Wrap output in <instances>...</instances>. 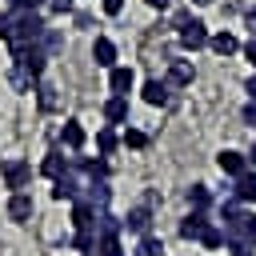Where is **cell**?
Masks as SVG:
<instances>
[{
    "instance_id": "cell-5",
    "label": "cell",
    "mask_w": 256,
    "mask_h": 256,
    "mask_svg": "<svg viewBox=\"0 0 256 256\" xmlns=\"http://www.w3.org/2000/svg\"><path fill=\"white\" fill-rule=\"evenodd\" d=\"M92 60L100 64V68H116V44L108 40V36H96V44H92Z\"/></svg>"
},
{
    "instance_id": "cell-22",
    "label": "cell",
    "mask_w": 256,
    "mask_h": 256,
    "mask_svg": "<svg viewBox=\"0 0 256 256\" xmlns=\"http://www.w3.org/2000/svg\"><path fill=\"white\" fill-rule=\"evenodd\" d=\"M120 144H124V148H144V144H148V132H140V128H124Z\"/></svg>"
},
{
    "instance_id": "cell-30",
    "label": "cell",
    "mask_w": 256,
    "mask_h": 256,
    "mask_svg": "<svg viewBox=\"0 0 256 256\" xmlns=\"http://www.w3.org/2000/svg\"><path fill=\"white\" fill-rule=\"evenodd\" d=\"M244 56H248V60H252V68H256V36L244 44Z\"/></svg>"
},
{
    "instance_id": "cell-27",
    "label": "cell",
    "mask_w": 256,
    "mask_h": 256,
    "mask_svg": "<svg viewBox=\"0 0 256 256\" xmlns=\"http://www.w3.org/2000/svg\"><path fill=\"white\" fill-rule=\"evenodd\" d=\"M40 0H8V12H36Z\"/></svg>"
},
{
    "instance_id": "cell-19",
    "label": "cell",
    "mask_w": 256,
    "mask_h": 256,
    "mask_svg": "<svg viewBox=\"0 0 256 256\" xmlns=\"http://www.w3.org/2000/svg\"><path fill=\"white\" fill-rule=\"evenodd\" d=\"M224 248H228V256H252L256 252V244H248L244 236H224Z\"/></svg>"
},
{
    "instance_id": "cell-36",
    "label": "cell",
    "mask_w": 256,
    "mask_h": 256,
    "mask_svg": "<svg viewBox=\"0 0 256 256\" xmlns=\"http://www.w3.org/2000/svg\"><path fill=\"white\" fill-rule=\"evenodd\" d=\"M192 4H212V0H192Z\"/></svg>"
},
{
    "instance_id": "cell-3",
    "label": "cell",
    "mask_w": 256,
    "mask_h": 256,
    "mask_svg": "<svg viewBox=\"0 0 256 256\" xmlns=\"http://www.w3.org/2000/svg\"><path fill=\"white\" fill-rule=\"evenodd\" d=\"M216 164H220L224 176H244V172H248V156L236 152V148H224V152L216 156Z\"/></svg>"
},
{
    "instance_id": "cell-17",
    "label": "cell",
    "mask_w": 256,
    "mask_h": 256,
    "mask_svg": "<svg viewBox=\"0 0 256 256\" xmlns=\"http://www.w3.org/2000/svg\"><path fill=\"white\" fill-rule=\"evenodd\" d=\"M204 228H208L204 212H192V216L180 224V236H184V240H200V236H204Z\"/></svg>"
},
{
    "instance_id": "cell-23",
    "label": "cell",
    "mask_w": 256,
    "mask_h": 256,
    "mask_svg": "<svg viewBox=\"0 0 256 256\" xmlns=\"http://www.w3.org/2000/svg\"><path fill=\"white\" fill-rule=\"evenodd\" d=\"M200 244H204V248H224V228L208 224V228H204V236H200Z\"/></svg>"
},
{
    "instance_id": "cell-6",
    "label": "cell",
    "mask_w": 256,
    "mask_h": 256,
    "mask_svg": "<svg viewBox=\"0 0 256 256\" xmlns=\"http://www.w3.org/2000/svg\"><path fill=\"white\" fill-rule=\"evenodd\" d=\"M132 80H136V72H132V68H124V64H116V68L108 72V88H112V96H128Z\"/></svg>"
},
{
    "instance_id": "cell-1",
    "label": "cell",
    "mask_w": 256,
    "mask_h": 256,
    "mask_svg": "<svg viewBox=\"0 0 256 256\" xmlns=\"http://www.w3.org/2000/svg\"><path fill=\"white\" fill-rule=\"evenodd\" d=\"M0 176H4V184H8L12 192H24V188H28V180H32V164L12 156V160H4V164H0Z\"/></svg>"
},
{
    "instance_id": "cell-15",
    "label": "cell",
    "mask_w": 256,
    "mask_h": 256,
    "mask_svg": "<svg viewBox=\"0 0 256 256\" xmlns=\"http://www.w3.org/2000/svg\"><path fill=\"white\" fill-rule=\"evenodd\" d=\"M104 120H108V124H124V120H128V96H112V100L104 104Z\"/></svg>"
},
{
    "instance_id": "cell-2",
    "label": "cell",
    "mask_w": 256,
    "mask_h": 256,
    "mask_svg": "<svg viewBox=\"0 0 256 256\" xmlns=\"http://www.w3.org/2000/svg\"><path fill=\"white\" fill-rule=\"evenodd\" d=\"M204 44H208V28H204L200 20L180 24V48H184V52H196V48H204Z\"/></svg>"
},
{
    "instance_id": "cell-29",
    "label": "cell",
    "mask_w": 256,
    "mask_h": 256,
    "mask_svg": "<svg viewBox=\"0 0 256 256\" xmlns=\"http://www.w3.org/2000/svg\"><path fill=\"white\" fill-rule=\"evenodd\" d=\"M48 4H52V12H72L76 0H48Z\"/></svg>"
},
{
    "instance_id": "cell-14",
    "label": "cell",
    "mask_w": 256,
    "mask_h": 256,
    "mask_svg": "<svg viewBox=\"0 0 256 256\" xmlns=\"http://www.w3.org/2000/svg\"><path fill=\"white\" fill-rule=\"evenodd\" d=\"M208 48H212L216 56H232V52L240 48V40H236L232 32H216V36H208Z\"/></svg>"
},
{
    "instance_id": "cell-32",
    "label": "cell",
    "mask_w": 256,
    "mask_h": 256,
    "mask_svg": "<svg viewBox=\"0 0 256 256\" xmlns=\"http://www.w3.org/2000/svg\"><path fill=\"white\" fill-rule=\"evenodd\" d=\"M248 96L256 100V72H252V80H248Z\"/></svg>"
},
{
    "instance_id": "cell-16",
    "label": "cell",
    "mask_w": 256,
    "mask_h": 256,
    "mask_svg": "<svg viewBox=\"0 0 256 256\" xmlns=\"http://www.w3.org/2000/svg\"><path fill=\"white\" fill-rule=\"evenodd\" d=\"M144 100H148L152 108H164V104H168V84H164V80H148V84H144Z\"/></svg>"
},
{
    "instance_id": "cell-10",
    "label": "cell",
    "mask_w": 256,
    "mask_h": 256,
    "mask_svg": "<svg viewBox=\"0 0 256 256\" xmlns=\"http://www.w3.org/2000/svg\"><path fill=\"white\" fill-rule=\"evenodd\" d=\"M68 168H72V160H68V156H60V152H48V156H44V164H40V172H44L48 180H60Z\"/></svg>"
},
{
    "instance_id": "cell-35",
    "label": "cell",
    "mask_w": 256,
    "mask_h": 256,
    "mask_svg": "<svg viewBox=\"0 0 256 256\" xmlns=\"http://www.w3.org/2000/svg\"><path fill=\"white\" fill-rule=\"evenodd\" d=\"M248 164H256V148H252V152H248Z\"/></svg>"
},
{
    "instance_id": "cell-28",
    "label": "cell",
    "mask_w": 256,
    "mask_h": 256,
    "mask_svg": "<svg viewBox=\"0 0 256 256\" xmlns=\"http://www.w3.org/2000/svg\"><path fill=\"white\" fill-rule=\"evenodd\" d=\"M100 4H104L108 16H120V8H124V0H100Z\"/></svg>"
},
{
    "instance_id": "cell-8",
    "label": "cell",
    "mask_w": 256,
    "mask_h": 256,
    "mask_svg": "<svg viewBox=\"0 0 256 256\" xmlns=\"http://www.w3.org/2000/svg\"><path fill=\"white\" fill-rule=\"evenodd\" d=\"M32 208H36V204H32L28 192H12V200H8V216H12L16 224H24V220L32 216Z\"/></svg>"
},
{
    "instance_id": "cell-37",
    "label": "cell",
    "mask_w": 256,
    "mask_h": 256,
    "mask_svg": "<svg viewBox=\"0 0 256 256\" xmlns=\"http://www.w3.org/2000/svg\"><path fill=\"white\" fill-rule=\"evenodd\" d=\"M84 256H92V252H84Z\"/></svg>"
},
{
    "instance_id": "cell-24",
    "label": "cell",
    "mask_w": 256,
    "mask_h": 256,
    "mask_svg": "<svg viewBox=\"0 0 256 256\" xmlns=\"http://www.w3.org/2000/svg\"><path fill=\"white\" fill-rule=\"evenodd\" d=\"M8 80H12V88H20V92H32V84H36V80H32L28 72H20V68H12Z\"/></svg>"
},
{
    "instance_id": "cell-34",
    "label": "cell",
    "mask_w": 256,
    "mask_h": 256,
    "mask_svg": "<svg viewBox=\"0 0 256 256\" xmlns=\"http://www.w3.org/2000/svg\"><path fill=\"white\" fill-rule=\"evenodd\" d=\"M248 24H252V36H256V8L248 12Z\"/></svg>"
},
{
    "instance_id": "cell-13",
    "label": "cell",
    "mask_w": 256,
    "mask_h": 256,
    "mask_svg": "<svg viewBox=\"0 0 256 256\" xmlns=\"http://www.w3.org/2000/svg\"><path fill=\"white\" fill-rule=\"evenodd\" d=\"M232 196H236L240 204H252V200H256V172H244V176H236V188H232Z\"/></svg>"
},
{
    "instance_id": "cell-20",
    "label": "cell",
    "mask_w": 256,
    "mask_h": 256,
    "mask_svg": "<svg viewBox=\"0 0 256 256\" xmlns=\"http://www.w3.org/2000/svg\"><path fill=\"white\" fill-rule=\"evenodd\" d=\"M136 256H164V244H160V236H140V244H136Z\"/></svg>"
},
{
    "instance_id": "cell-31",
    "label": "cell",
    "mask_w": 256,
    "mask_h": 256,
    "mask_svg": "<svg viewBox=\"0 0 256 256\" xmlns=\"http://www.w3.org/2000/svg\"><path fill=\"white\" fill-rule=\"evenodd\" d=\"M244 120H248V124H256V100H252V104H244Z\"/></svg>"
},
{
    "instance_id": "cell-11",
    "label": "cell",
    "mask_w": 256,
    "mask_h": 256,
    "mask_svg": "<svg viewBox=\"0 0 256 256\" xmlns=\"http://www.w3.org/2000/svg\"><path fill=\"white\" fill-rule=\"evenodd\" d=\"M192 80H196V68H192L188 60H172V64H168V84H180V88H184V84H192Z\"/></svg>"
},
{
    "instance_id": "cell-25",
    "label": "cell",
    "mask_w": 256,
    "mask_h": 256,
    "mask_svg": "<svg viewBox=\"0 0 256 256\" xmlns=\"http://www.w3.org/2000/svg\"><path fill=\"white\" fill-rule=\"evenodd\" d=\"M52 92H56L52 84H40V92H36V96H40V108H44V112H52V108H56V96H52Z\"/></svg>"
},
{
    "instance_id": "cell-18",
    "label": "cell",
    "mask_w": 256,
    "mask_h": 256,
    "mask_svg": "<svg viewBox=\"0 0 256 256\" xmlns=\"http://www.w3.org/2000/svg\"><path fill=\"white\" fill-rule=\"evenodd\" d=\"M188 204H192V212H204V208L212 204V192H208V184H192V188H188Z\"/></svg>"
},
{
    "instance_id": "cell-12",
    "label": "cell",
    "mask_w": 256,
    "mask_h": 256,
    "mask_svg": "<svg viewBox=\"0 0 256 256\" xmlns=\"http://www.w3.org/2000/svg\"><path fill=\"white\" fill-rule=\"evenodd\" d=\"M72 168L84 172V176H92V180H108V160H88V156H80V160H72Z\"/></svg>"
},
{
    "instance_id": "cell-21",
    "label": "cell",
    "mask_w": 256,
    "mask_h": 256,
    "mask_svg": "<svg viewBox=\"0 0 256 256\" xmlns=\"http://www.w3.org/2000/svg\"><path fill=\"white\" fill-rule=\"evenodd\" d=\"M116 144H120V136H116L112 128H104V132L96 136V148H100V156H112V152H116Z\"/></svg>"
},
{
    "instance_id": "cell-4",
    "label": "cell",
    "mask_w": 256,
    "mask_h": 256,
    "mask_svg": "<svg viewBox=\"0 0 256 256\" xmlns=\"http://www.w3.org/2000/svg\"><path fill=\"white\" fill-rule=\"evenodd\" d=\"M52 184H56V188H52L56 200H80V188H84V184L76 180V168H68V172H64L60 180H52Z\"/></svg>"
},
{
    "instance_id": "cell-33",
    "label": "cell",
    "mask_w": 256,
    "mask_h": 256,
    "mask_svg": "<svg viewBox=\"0 0 256 256\" xmlns=\"http://www.w3.org/2000/svg\"><path fill=\"white\" fill-rule=\"evenodd\" d=\"M148 8H168V0H144Z\"/></svg>"
},
{
    "instance_id": "cell-26",
    "label": "cell",
    "mask_w": 256,
    "mask_h": 256,
    "mask_svg": "<svg viewBox=\"0 0 256 256\" xmlns=\"http://www.w3.org/2000/svg\"><path fill=\"white\" fill-rule=\"evenodd\" d=\"M240 236H244L248 244H256V216H252V212L244 216V228H240Z\"/></svg>"
},
{
    "instance_id": "cell-7",
    "label": "cell",
    "mask_w": 256,
    "mask_h": 256,
    "mask_svg": "<svg viewBox=\"0 0 256 256\" xmlns=\"http://www.w3.org/2000/svg\"><path fill=\"white\" fill-rule=\"evenodd\" d=\"M120 228H128V232H136V236H148V228H152V212H148V208H132V212L120 220Z\"/></svg>"
},
{
    "instance_id": "cell-9",
    "label": "cell",
    "mask_w": 256,
    "mask_h": 256,
    "mask_svg": "<svg viewBox=\"0 0 256 256\" xmlns=\"http://www.w3.org/2000/svg\"><path fill=\"white\" fill-rule=\"evenodd\" d=\"M60 144L72 148V152L84 148V128H80V120H64V128H60Z\"/></svg>"
}]
</instances>
